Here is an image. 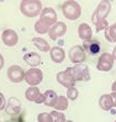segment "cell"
<instances>
[{
    "instance_id": "1",
    "label": "cell",
    "mask_w": 116,
    "mask_h": 122,
    "mask_svg": "<svg viewBox=\"0 0 116 122\" xmlns=\"http://www.w3.org/2000/svg\"><path fill=\"white\" fill-rule=\"evenodd\" d=\"M39 2H23L22 3V12L26 15H36L39 13Z\"/></svg>"
},
{
    "instance_id": "2",
    "label": "cell",
    "mask_w": 116,
    "mask_h": 122,
    "mask_svg": "<svg viewBox=\"0 0 116 122\" xmlns=\"http://www.w3.org/2000/svg\"><path fill=\"white\" fill-rule=\"evenodd\" d=\"M65 9H69V11H65V15L68 16L70 20H75V18L79 16L80 14V10H79V5L77 3H66L65 5Z\"/></svg>"
},
{
    "instance_id": "3",
    "label": "cell",
    "mask_w": 116,
    "mask_h": 122,
    "mask_svg": "<svg viewBox=\"0 0 116 122\" xmlns=\"http://www.w3.org/2000/svg\"><path fill=\"white\" fill-rule=\"evenodd\" d=\"M9 77L12 82H20L23 77V71L19 66H11L9 69Z\"/></svg>"
},
{
    "instance_id": "4",
    "label": "cell",
    "mask_w": 116,
    "mask_h": 122,
    "mask_svg": "<svg viewBox=\"0 0 116 122\" xmlns=\"http://www.w3.org/2000/svg\"><path fill=\"white\" fill-rule=\"evenodd\" d=\"M84 48L87 49V51L90 55L95 56L100 51V44L96 41H84Z\"/></svg>"
},
{
    "instance_id": "5",
    "label": "cell",
    "mask_w": 116,
    "mask_h": 122,
    "mask_svg": "<svg viewBox=\"0 0 116 122\" xmlns=\"http://www.w3.org/2000/svg\"><path fill=\"white\" fill-rule=\"evenodd\" d=\"M112 64H113V59L110 55L106 53V55H103L100 58L98 68L100 70H108L110 68H112Z\"/></svg>"
},
{
    "instance_id": "6",
    "label": "cell",
    "mask_w": 116,
    "mask_h": 122,
    "mask_svg": "<svg viewBox=\"0 0 116 122\" xmlns=\"http://www.w3.org/2000/svg\"><path fill=\"white\" fill-rule=\"evenodd\" d=\"M26 81L30 84H37L42 81V72L39 70H31L26 75Z\"/></svg>"
},
{
    "instance_id": "7",
    "label": "cell",
    "mask_w": 116,
    "mask_h": 122,
    "mask_svg": "<svg viewBox=\"0 0 116 122\" xmlns=\"http://www.w3.org/2000/svg\"><path fill=\"white\" fill-rule=\"evenodd\" d=\"M2 38H3V41L8 46L16 45L17 41H18V36H17V34L14 33V32H12V30H7V32H5L2 35Z\"/></svg>"
},
{
    "instance_id": "8",
    "label": "cell",
    "mask_w": 116,
    "mask_h": 122,
    "mask_svg": "<svg viewBox=\"0 0 116 122\" xmlns=\"http://www.w3.org/2000/svg\"><path fill=\"white\" fill-rule=\"evenodd\" d=\"M70 58H71V60L73 62L81 61L84 58V52H83V50L80 47H75V48H72L71 51H70Z\"/></svg>"
},
{
    "instance_id": "9",
    "label": "cell",
    "mask_w": 116,
    "mask_h": 122,
    "mask_svg": "<svg viewBox=\"0 0 116 122\" xmlns=\"http://www.w3.org/2000/svg\"><path fill=\"white\" fill-rule=\"evenodd\" d=\"M79 34H80L81 38L83 39H89L91 37V30L87 24H81L80 30H79Z\"/></svg>"
},
{
    "instance_id": "10",
    "label": "cell",
    "mask_w": 116,
    "mask_h": 122,
    "mask_svg": "<svg viewBox=\"0 0 116 122\" xmlns=\"http://www.w3.org/2000/svg\"><path fill=\"white\" fill-rule=\"evenodd\" d=\"M52 58L56 62H61L64 59V51L59 48H54L52 50Z\"/></svg>"
},
{
    "instance_id": "11",
    "label": "cell",
    "mask_w": 116,
    "mask_h": 122,
    "mask_svg": "<svg viewBox=\"0 0 116 122\" xmlns=\"http://www.w3.org/2000/svg\"><path fill=\"white\" fill-rule=\"evenodd\" d=\"M25 60L28 61V64H32V66H35V64L39 63V57L35 53H31V55H28L25 57Z\"/></svg>"
},
{
    "instance_id": "12",
    "label": "cell",
    "mask_w": 116,
    "mask_h": 122,
    "mask_svg": "<svg viewBox=\"0 0 116 122\" xmlns=\"http://www.w3.org/2000/svg\"><path fill=\"white\" fill-rule=\"evenodd\" d=\"M101 107L102 108H104V109H110V105H111V98H110V96H102V98H101Z\"/></svg>"
},
{
    "instance_id": "13",
    "label": "cell",
    "mask_w": 116,
    "mask_h": 122,
    "mask_svg": "<svg viewBox=\"0 0 116 122\" xmlns=\"http://www.w3.org/2000/svg\"><path fill=\"white\" fill-rule=\"evenodd\" d=\"M34 43H35L36 46H37L39 48H41L42 50H47V49H48L46 41H44L43 39H39V38H35V39H34Z\"/></svg>"
},
{
    "instance_id": "14",
    "label": "cell",
    "mask_w": 116,
    "mask_h": 122,
    "mask_svg": "<svg viewBox=\"0 0 116 122\" xmlns=\"http://www.w3.org/2000/svg\"><path fill=\"white\" fill-rule=\"evenodd\" d=\"M46 96L48 97V100L46 102L47 105H54V102H55V97H56V95H55L54 92H47L46 93Z\"/></svg>"
},
{
    "instance_id": "15",
    "label": "cell",
    "mask_w": 116,
    "mask_h": 122,
    "mask_svg": "<svg viewBox=\"0 0 116 122\" xmlns=\"http://www.w3.org/2000/svg\"><path fill=\"white\" fill-rule=\"evenodd\" d=\"M36 95H37V89L36 88H31V89H28V91L26 92V96H28V98L30 99V100H32V99L35 98Z\"/></svg>"
},
{
    "instance_id": "16",
    "label": "cell",
    "mask_w": 116,
    "mask_h": 122,
    "mask_svg": "<svg viewBox=\"0 0 116 122\" xmlns=\"http://www.w3.org/2000/svg\"><path fill=\"white\" fill-rule=\"evenodd\" d=\"M39 120L41 122H50V117L47 113H42L39 117Z\"/></svg>"
},
{
    "instance_id": "17",
    "label": "cell",
    "mask_w": 116,
    "mask_h": 122,
    "mask_svg": "<svg viewBox=\"0 0 116 122\" xmlns=\"http://www.w3.org/2000/svg\"><path fill=\"white\" fill-rule=\"evenodd\" d=\"M57 107H59L60 109H65L67 107V102L64 98H60V102H59V104H57Z\"/></svg>"
},
{
    "instance_id": "18",
    "label": "cell",
    "mask_w": 116,
    "mask_h": 122,
    "mask_svg": "<svg viewBox=\"0 0 116 122\" xmlns=\"http://www.w3.org/2000/svg\"><path fill=\"white\" fill-rule=\"evenodd\" d=\"M69 96H70V98H72V99L77 98V91H76V89H70L69 91Z\"/></svg>"
},
{
    "instance_id": "19",
    "label": "cell",
    "mask_w": 116,
    "mask_h": 122,
    "mask_svg": "<svg viewBox=\"0 0 116 122\" xmlns=\"http://www.w3.org/2000/svg\"><path fill=\"white\" fill-rule=\"evenodd\" d=\"M2 106H3V98H2V95L0 94V109L2 108Z\"/></svg>"
},
{
    "instance_id": "20",
    "label": "cell",
    "mask_w": 116,
    "mask_h": 122,
    "mask_svg": "<svg viewBox=\"0 0 116 122\" xmlns=\"http://www.w3.org/2000/svg\"><path fill=\"white\" fill-rule=\"evenodd\" d=\"M2 66V58H1V56H0V68Z\"/></svg>"
},
{
    "instance_id": "21",
    "label": "cell",
    "mask_w": 116,
    "mask_h": 122,
    "mask_svg": "<svg viewBox=\"0 0 116 122\" xmlns=\"http://www.w3.org/2000/svg\"><path fill=\"white\" fill-rule=\"evenodd\" d=\"M114 53H115V56H116V48H115V50H114Z\"/></svg>"
}]
</instances>
